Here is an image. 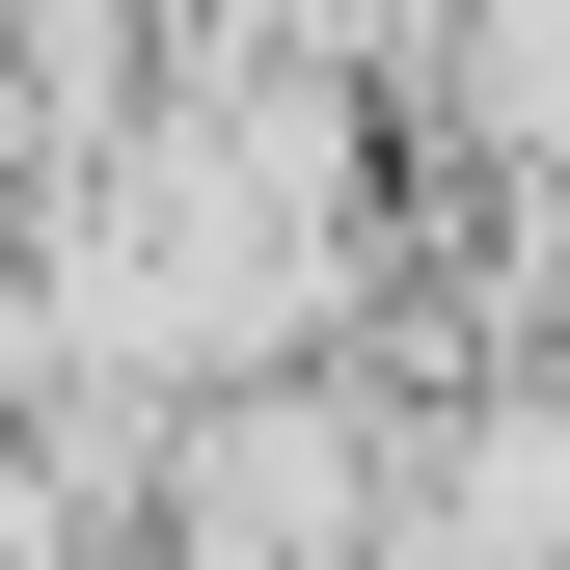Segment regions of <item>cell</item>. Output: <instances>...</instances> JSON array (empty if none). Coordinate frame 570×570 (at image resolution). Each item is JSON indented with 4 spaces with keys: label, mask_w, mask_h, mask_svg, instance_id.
Masks as SVG:
<instances>
[{
    "label": "cell",
    "mask_w": 570,
    "mask_h": 570,
    "mask_svg": "<svg viewBox=\"0 0 570 570\" xmlns=\"http://www.w3.org/2000/svg\"><path fill=\"white\" fill-rule=\"evenodd\" d=\"M164 570H272V543H164Z\"/></svg>",
    "instance_id": "obj_1"
}]
</instances>
